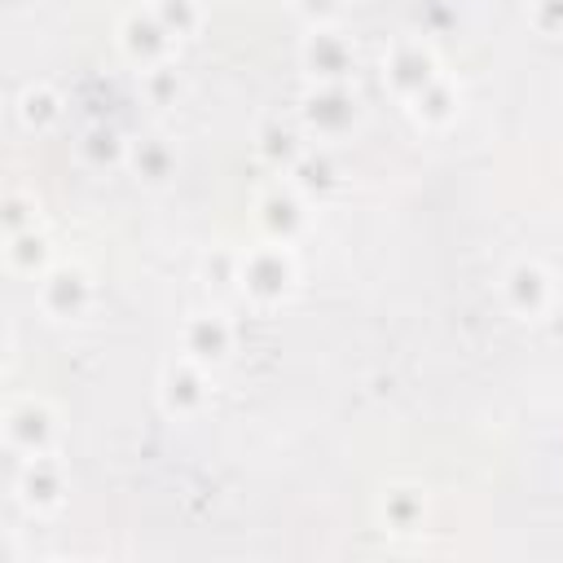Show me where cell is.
<instances>
[{
  "instance_id": "30bf717a",
  "label": "cell",
  "mask_w": 563,
  "mask_h": 563,
  "mask_svg": "<svg viewBox=\"0 0 563 563\" xmlns=\"http://www.w3.org/2000/svg\"><path fill=\"white\" fill-rule=\"evenodd\" d=\"M22 501H26V506H57V501H62V471L48 462V453L26 457Z\"/></svg>"
},
{
  "instance_id": "52a82bcc",
  "label": "cell",
  "mask_w": 563,
  "mask_h": 563,
  "mask_svg": "<svg viewBox=\"0 0 563 563\" xmlns=\"http://www.w3.org/2000/svg\"><path fill=\"white\" fill-rule=\"evenodd\" d=\"M163 396H167V409L172 413H194L207 396V378L198 369V361H180L163 374Z\"/></svg>"
},
{
  "instance_id": "7c38bea8",
  "label": "cell",
  "mask_w": 563,
  "mask_h": 563,
  "mask_svg": "<svg viewBox=\"0 0 563 563\" xmlns=\"http://www.w3.org/2000/svg\"><path fill=\"white\" fill-rule=\"evenodd\" d=\"M413 101V114L422 119V123H444V119H453V110H457V88L444 79V75H435L422 92H413L409 97Z\"/></svg>"
},
{
  "instance_id": "ffe728a7",
  "label": "cell",
  "mask_w": 563,
  "mask_h": 563,
  "mask_svg": "<svg viewBox=\"0 0 563 563\" xmlns=\"http://www.w3.org/2000/svg\"><path fill=\"white\" fill-rule=\"evenodd\" d=\"M299 4H303V9H317V4H325V0H299Z\"/></svg>"
},
{
  "instance_id": "277c9868",
  "label": "cell",
  "mask_w": 563,
  "mask_h": 563,
  "mask_svg": "<svg viewBox=\"0 0 563 563\" xmlns=\"http://www.w3.org/2000/svg\"><path fill=\"white\" fill-rule=\"evenodd\" d=\"M554 299V282L541 264L532 260H519L510 273H506V303L519 312V317H541Z\"/></svg>"
},
{
  "instance_id": "4fadbf2b",
  "label": "cell",
  "mask_w": 563,
  "mask_h": 563,
  "mask_svg": "<svg viewBox=\"0 0 563 563\" xmlns=\"http://www.w3.org/2000/svg\"><path fill=\"white\" fill-rule=\"evenodd\" d=\"M383 519L391 532H413L422 523V493L418 488H391L383 497Z\"/></svg>"
},
{
  "instance_id": "8992f818",
  "label": "cell",
  "mask_w": 563,
  "mask_h": 563,
  "mask_svg": "<svg viewBox=\"0 0 563 563\" xmlns=\"http://www.w3.org/2000/svg\"><path fill=\"white\" fill-rule=\"evenodd\" d=\"M172 31L158 22V13H132L128 22H123V48H128V57L132 62H141V66H158L167 53H172Z\"/></svg>"
},
{
  "instance_id": "3957f363",
  "label": "cell",
  "mask_w": 563,
  "mask_h": 563,
  "mask_svg": "<svg viewBox=\"0 0 563 563\" xmlns=\"http://www.w3.org/2000/svg\"><path fill=\"white\" fill-rule=\"evenodd\" d=\"M53 435H57V418H53V409H48L44 400H35V396H31V400H18V405L4 413V440H9V449L26 453V457L48 453Z\"/></svg>"
},
{
  "instance_id": "ac0fdd59",
  "label": "cell",
  "mask_w": 563,
  "mask_h": 563,
  "mask_svg": "<svg viewBox=\"0 0 563 563\" xmlns=\"http://www.w3.org/2000/svg\"><path fill=\"white\" fill-rule=\"evenodd\" d=\"M132 163H136V172H141L145 180H163V176L172 172V150H167L163 141H145V145H136Z\"/></svg>"
},
{
  "instance_id": "5bb4252c",
  "label": "cell",
  "mask_w": 563,
  "mask_h": 563,
  "mask_svg": "<svg viewBox=\"0 0 563 563\" xmlns=\"http://www.w3.org/2000/svg\"><path fill=\"white\" fill-rule=\"evenodd\" d=\"M44 260H48V242H44L40 229H22V233L9 238V264H13L18 273H35V268H44Z\"/></svg>"
},
{
  "instance_id": "d6986e66",
  "label": "cell",
  "mask_w": 563,
  "mask_h": 563,
  "mask_svg": "<svg viewBox=\"0 0 563 563\" xmlns=\"http://www.w3.org/2000/svg\"><path fill=\"white\" fill-rule=\"evenodd\" d=\"M4 224H9V238L22 233V229H35V216H26V198H22V194H9V202H4Z\"/></svg>"
},
{
  "instance_id": "e0dca14e",
  "label": "cell",
  "mask_w": 563,
  "mask_h": 563,
  "mask_svg": "<svg viewBox=\"0 0 563 563\" xmlns=\"http://www.w3.org/2000/svg\"><path fill=\"white\" fill-rule=\"evenodd\" d=\"M154 13H158V22H163L176 40L189 35V31L198 26V9H194V0H158Z\"/></svg>"
},
{
  "instance_id": "ba28073f",
  "label": "cell",
  "mask_w": 563,
  "mask_h": 563,
  "mask_svg": "<svg viewBox=\"0 0 563 563\" xmlns=\"http://www.w3.org/2000/svg\"><path fill=\"white\" fill-rule=\"evenodd\" d=\"M303 62L312 66V75L321 79H343L352 66V48L347 40H339L334 31H312V40L303 44Z\"/></svg>"
},
{
  "instance_id": "8fae6325",
  "label": "cell",
  "mask_w": 563,
  "mask_h": 563,
  "mask_svg": "<svg viewBox=\"0 0 563 563\" xmlns=\"http://www.w3.org/2000/svg\"><path fill=\"white\" fill-rule=\"evenodd\" d=\"M260 211H264V216H260L264 229H268L273 238H282V242L303 224V202H299L290 189H273V194L260 202Z\"/></svg>"
},
{
  "instance_id": "2e32d148",
  "label": "cell",
  "mask_w": 563,
  "mask_h": 563,
  "mask_svg": "<svg viewBox=\"0 0 563 563\" xmlns=\"http://www.w3.org/2000/svg\"><path fill=\"white\" fill-rule=\"evenodd\" d=\"M18 114H22V123H26V128L44 132V128H48V123L62 114V106H57V97H53L48 88H26V92H22Z\"/></svg>"
},
{
  "instance_id": "9c48e42d",
  "label": "cell",
  "mask_w": 563,
  "mask_h": 563,
  "mask_svg": "<svg viewBox=\"0 0 563 563\" xmlns=\"http://www.w3.org/2000/svg\"><path fill=\"white\" fill-rule=\"evenodd\" d=\"M185 352L189 361H220L229 352V325L220 317H194L185 325Z\"/></svg>"
},
{
  "instance_id": "5b68a950",
  "label": "cell",
  "mask_w": 563,
  "mask_h": 563,
  "mask_svg": "<svg viewBox=\"0 0 563 563\" xmlns=\"http://www.w3.org/2000/svg\"><path fill=\"white\" fill-rule=\"evenodd\" d=\"M387 79H391V88L405 92V97L422 92V88L435 79V57H431V48H422L418 40H400V44L391 48V57H387Z\"/></svg>"
},
{
  "instance_id": "6da1fadb",
  "label": "cell",
  "mask_w": 563,
  "mask_h": 563,
  "mask_svg": "<svg viewBox=\"0 0 563 563\" xmlns=\"http://www.w3.org/2000/svg\"><path fill=\"white\" fill-rule=\"evenodd\" d=\"M238 282L251 299L260 303H277L286 299V290L295 286V260L286 246H260L238 264Z\"/></svg>"
},
{
  "instance_id": "9a60e30c",
  "label": "cell",
  "mask_w": 563,
  "mask_h": 563,
  "mask_svg": "<svg viewBox=\"0 0 563 563\" xmlns=\"http://www.w3.org/2000/svg\"><path fill=\"white\" fill-rule=\"evenodd\" d=\"M308 119H312V123L321 119V128H343V123L352 119V101H347L339 88H317V92L308 97Z\"/></svg>"
},
{
  "instance_id": "7a4b0ae2",
  "label": "cell",
  "mask_w": 563,
  "mask_h": 563,
  "mask_svg": "<svg viewBox=\"0 0 563 563\" xmlns=\"http://www.w3.org/2000/svg\"><path fill=\"white\" fill-rule=\"evenodd\" d=\"M88 299H92V282H88V273L79 264H57V268L40 273V308L48 317L70 321V317H79L88 308Z\"/></svg>"
}]
</instances>
